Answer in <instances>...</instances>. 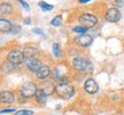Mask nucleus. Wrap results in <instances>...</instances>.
<instances>
[{"mask_svg":"<svg viewBox=\"0 0 124 115\" xmlns=\"http://www.w3.org/2000/svg\"><path fill=\"white\" fill-rule=\"evenodd\" d=\"M55 92L58 93L59 96L63 99H69L74 96L75 93V89L71 84H68V83H61V84H58L55 86Z\"/></svg>","mask_w":124,"mask_h":115,"instance_id":"1","label":"nucleus"},{"mask_svg":"<svg viewBox=\"0 0 124 115\" xmlns=\"http://www.w3.org/2000/svg\"><path fill=\"white\" fill-rule=\"evenodd\" d=\"M21 94L24 96L25 98H30L32 96H36V93H37V86L36 84H33L32 82H27V83H24V84L21 86Z\"/></svg>","mask_w":124,"mask_h":115,"instance_id":"2","label":"nucleus"},{"mask_svg":"<svg viewBox=\"0 0 124 115\" xmlns=\"http://www.w3.org/2000/svg\"><path fill=\"white\" fill-rule=\"evenodd\" d=\"M97 17L94 16V15H92V14H83V15H80L79 16V22L84 25V27H86L87 29L89 28H92L94 27L95 24H97Z\"/></svg>","mask_w":124,"mask_h":115,"instance_id":"3","label":"nucleus"},{"mask_svg":"<svg viewBox=\"0 0 124 115\" xmlns=\"http://www.w3.org/2000/svg\"><path fill=\"white\" fill-rule=\"evenodd\" d=\"M24 54L22 52H20L17 49H13L10 51L8 54V61L12 62L13 65H21L24 60Z\"/></svg>","mask_w":124,"mask_h":115,"instance_id":"4","label":"nucleus"},{"mask_svg":"<svg viewBox=\"0 0 124 115\" xmlns=\"http://www.w3.org/2000/svg\"><path fill=\"white\" fill-rule=\"evenodd\" d=\"M72 66L76 70L78 71H85L87 70V68L90 67V62L85 59H82V58H76L72 61Z\"/></svg>","mask_w":124,"mask_h":115,"instance_id":"5","label":"nucleus"},{"mask_svg":"<svg viewBox=\"0 0 124 115\" xmlns=\"http://www.w3.org/2000/svg\"><path fill=\"white\" fill-rule=\"evenodd\" d=\"M105 18H106L108 22H117L121 18V13L117 8H109L107 10L106 15H105Z\"/></svg>","mask_w":124,"mask_h":115,"instance_id":"6","label":"nucleus"},{"mask_svg":"<svg viewBox=\"0 0 124 115\" xmlns=\"http://www.w3.org/2000/svg\"><path fill=\"white\" fill-rule=\"evenodd\" d=\"M93 41V38L92 36L90 35H82V36H77L75 38V43L76 44L80 45V46H83V47H87L90 45L92 44Z\"/></svg>","mask_w":124,"mask_h":115,"instance_id":"7","label":"nucleus"},{"mask_svg":"<svg viewBox=\"0 0 124 115\" xmlns=\"http://www.w3.org/2000/svg\"><path fill=\"white\" fill-rule=\"evenodd\" d=\"M84 89H85V91H86L87 93H90V94H94V93L98 92L99 86H98L97 82H95L94 80L89 78V80H86V82H85Z\"/></svg>","mask_w":124,"mask_h":115,"instance_id":"8","label":"nucleus"},{"mask_svg":"<svg viewBox=\"0 0 124 115\" xmlns=\"http://www.w3.org/2000/svg\"><path fill=\"white\" fill-rule=\"evenodd\" d=\"M25 63H27V67L31 71H38L41 68V62L38 59H36V58L25 59Z\"/></svg>","mask_w":124,"mask_h":115,"instance_id":"9","label":"nucleus"},{"mask_svg":"<svg viewBox=\"0 0 124 115\" xmlns=\"http://www.w3.org/2000/svg\"><path fill=\"white\" fill-rule=\"evenodd\" d=\"M51 74V69H49V67L47 66H41L39 70L37 71V77L39 78V80H45V78H47Z\"/></svg>","mask_w":124,"mask_h":115,"instance_id":"10","label":"nucleus"},{"mask_svg":"<svg viewBox=\"0 0 124 115\" xmlns=\"http://www.w3.org/2000/svg\"><path fill=\"white\" fill-rule=\"evenodd\" d=\"M0 98H1V101L4 104H12L14 101L13 93L9 92V91H2L0 94Z\"/></svg>","mask_w":124,"mask_h":115,"instance_id":"11","label":"nucleus"},{"mask_svg":"<svg viewBox=\"0 0 124 115\" xmlns=\"http://www.w3.org/2000/svg\"><path fill=\"white\" fill-rule=\"evenodd\" d=\"M23 54H24L25 59H29V58H36L38 54H39V51H38V49H33V47L28 46V47L24 49Z\"/></svg>","mask_w":124,"mask_h":115,"instance_id":"12","label":"nucleus"},{"mask_svg":"<svg viewBox=\"0 0 124 115\" xmlns=\"http://www.w3.org/2000/svg\"><path fill=\"white\" fill-rule=\"evenodd\" d=\"M12 28H13V25L10 24L9 21H6L4 18L0 20V30H1V32H10Z\"/></svg>","mask_w":124,"mask_h":115,"instance_id":"13","label":"nucleus"},{"mask_svg":"<svg viewBox=\"0 0 124 115\" xmlns=\"http://www.w3.org/2000/svg\"><path fill=\"white\" fill-rule=\"evenodd\" d=\"M36 99L39 104H45L46 102V94L44 93L43 90H38L36 93Z\"/></svg>","mask_w":124,"mask_h":115,"instance_id":"14","label":"nucleus"},{"mask_svg":"<svg viewBox=\"0 0 124 115\" xmlns=\"http://www.w3.org/2000/svg\"><path fill=\"white\" fill-rule=\"evenodd\" d=\"M1 14L2 15H5V14H9L12 10H13V8H12V6L9 4H2L1 5Z\"/></svg>","mask_w":124,"mask_h":115,"instance_id":"15","label":"nucleus"},{"mask_svg":"<svg viewBox=\"0 0 124 115\" xmlns=\"http://www.w3.org/2000/svg\"><path fill=\"white\" fill-rule=\"evenodd\" d=\"M39 7H41V9L43 10H45V12H48V10H52V9L54 8L52 5H48L46 4V2H44V1H40L39 2Z\"/></svg>","mask_w":124,"mask_h":115,"instance_id":"16","label":"nucleus"},{"mask_svg":"<svg viewBox=\"0 0 124 115\" xmlns=\"http://www.w3.org/2000/svg\"><path fill=\"white\" fill-rule=\"evenodd\" d=\"M53 53L56 58L61 57V49H60V46H59L58 43H54L53 44Z\"/></svg>","mask_w":124,"mask_h":115,"instance_id":"17","label":"nucleus"},{"mask_svg":"<svg viewBox=\"0 0 124 115\" xmlns=\"http://www.w3.org/2000/svg\"><path fill=\"white\" fill-rule=\"evenodd\" d=\"M61 21H62V17L60 15H58V16H55L51 21V23H52V25H54V27H59V25H61Z\"/></svg>","mask_w":124,"mask_h":115,"instance_id":"18","label":"nucleus"},{"mask_svg":"<svg viewBox=\"0 0 124 115\" xmlns=\"http://www.w3.org/2000/svg\"><path fill=\"white\" fill-rule=\"evenodd\" d=\"M72 30L75 31V32H78V33H85V32L87 31V28L86 27H79V25H78V27H75Z\"/></svg>","mask_w":124,"mask_h":115,"instance_id":"19","label":"nucleus"},{"mask_svg":"<svg viewBox=\"0 0 124 115\" xmlns=\"http://www.w3.org/2000/svg\"><path fill=\"white\" fill-rule=\"evenodd\" d=\"M41 90H43L44 93L47 96V94H49V93L53 92V86H52V85H48V86H46V88H43Z\"/></svg>","mask_w":124,"mask_h":115,"instance_id":"20","label":"nucleus"},{"mask_svg":"<svg viewBox=\"0 0 124 115\" xmlns=\"http://www.w3.org/2000/svg\"><path fill=\"white\" fill-rule=\"evenodd\" d=\"M33 113L31 111H17L15 112V115H32Z\"/></svg>","mask_w":124,"mask_h":115,"instance_id":"21","label":"nucleus"},{"mask_svg":"<svg viewBox=\"0 0 124 115\" xmlns=\"http://www.w3.org/2000/svg\"><path fill=\"white\" fill-rule=\"evenodd\" d=\"M20 30H21V28L18 27V25H14L13 28H12V33H17V32H20Z\"/></svg>","mask_w":124,"mask_h":115,"instance_id":"22","label":"nucleus"},{"mask_svg":"<svg viewBox=\"0 0 124 115\" xmlns=\"http://www.w3.org/2000/svg\"><path fill=\"white\" fill-rule=\"evenodd\" d=\"M18 1H20V4L22 5V6H23V7H24L25 9H27V10H29V5H28L27 2H24L23 0H18Z\"/></svg>","mask_w":124,"mask_h":115,"instance_id":"23","label":"nucleus"},{"mask_svg":"<svg viewBox=\"0 0 124 115\" xmlns=\"http://www.w3.org/2000/svg\"><path fill=\"white\" fill-rule=\"evenodd\" d=\"M10 112H15L14 108H8V109H1V113L4 114V113H10Z\"/></svg>","mask_w":124,"mask_h":115,"instance_id":"24","label":"nucleus"},{"mask_svg":"<svg viewBox=\"0 0 124 115\" xmlns=\"http://www.w3.org/2000/svg\"><path fill=\"white\" fill-rule=\"evenodd\" d=\"M115 5H116V8H117V7H121V6L123 5V1H122V0H117V1H115Z\"/></svg>","mask_w":124,"mask_h":115,"instance_id":"25","label":"nucleus"},{"mask_svg":"<svg viewBox=\"0 0 124 115\" xmlns=\"http://www.w3.org/2000/svg\"><path fill=\"white\" fill-rule=\"evenodd\" d=\"M33 32H35V33H38V35H44V32L41 30H39V29H33Z\"/></svg>","mask_w":124,"mask_h":115,"instance_id":"26","label":"nucleus"},{"mask_svg":"<svg viewBox=\"0 0 124 115\" xmlns=\"http://www.w3.org/2000/svg\"><path fill=\"white\" fill-rule=\"evenodd\" d=\"M89 1H91V0H79L80 4H84V2H89Z\"/></svg>","mask_w":124,"mask_h":115,"instance_id":"27","label":"nucleus"}]
</instances>
